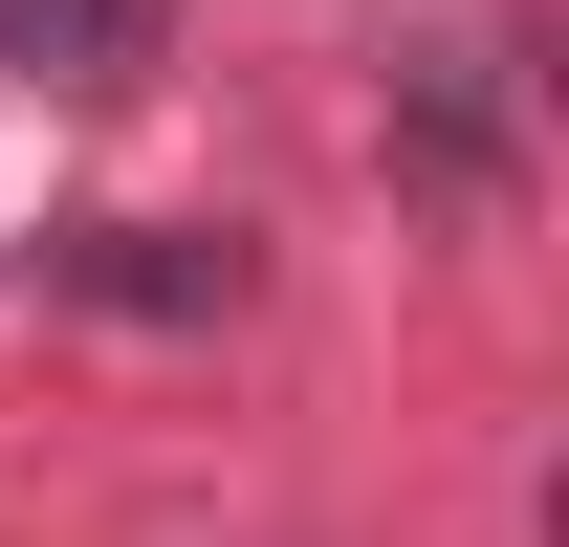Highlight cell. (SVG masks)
Segmentation results:
<instances>
[{"label": "cell", "mask_w": 569, "mask_h": 547, "mask_svg": "<svg viewBox=\"0 0 569 547\" xmlns=\"http://www.w3.org/2000/svg\"><path fill=\"white\" fill-rule=\"evenodd\" d=\"M395 198L417 219H503V176H526V44L503 22H438V44H395Z\"/></svg>", "instance_id": "6da1fadb"}, {"label": "cell", "mask_w": 569, "mask_h": 547, "mask_svg": "<svg viewBox=\"0 0 569 547\" xmlns=\"http://www.w3.org/2000/svg\"><path fill=\"white\" fill-rule=\"evenodd\" d=\"M44 285H67V307H132V329H219V307H241V241H198V219H67Z\"/></svg>", "instance_id": "7a4b0ae2"}, {"label": "cell", "mask_w": 569, "mask_h": 547, "mask_svg": "<svg viewBox=\"0 0 569 547\" xmlns=\"http://www.w3.org/2000/svg\"><path fill=\"white\" fill-rule=\"evenodd\" d=\"M153 44H176V0H0V67L44 88H153Z\"/></svg>", "instance_id": "3957f363"}]
</instances>
